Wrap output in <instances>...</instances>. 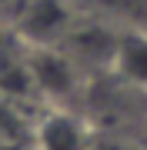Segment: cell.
Returning <instances> with one entry per match:
<instances>
[{
    "mask_svg": "<svg viewBox=\"0 0 147 150\" xmlns=\"http://www.w3.org/2000/svg\"><path fill=\"white\" fill-rule=\"evenodd\" d=\"M10 20L23 47H60L77 20V7L74 0H20Z\"/></svg>",
    "mask_w": 147,
    "mask_h": 150,
    "instance_id": "cell-1",
    "label": "cell"
},
{
    "mask_svg": "<svg viewBox=\"0 0 147 150\" xmlns=\"http://www.w3.org/2000/svg\"><path fill=\"white\" fill-rule=\"evenodd\" d=\"M30 80L37 97L50 100V107H67V100L80 90V67L60 47H27Z\"/></svg>",
    "mask_w": 147,
    "mask_h": 150,
    "instance_id": "cell-2",
    "label": "cell"
},
{
    "mask_svg": "<svg viewBox=\"0 0 147 150\" xmlns=\"http://www.w3.org/2000/svg\"><path fill=\"white\" fill-rule=\"evenodd\" d=\"M33 150H90V127L70 107H50L30 130Z\"/></svg>",
    "mask_w": 147,
    "mask_h": 150,
    "instance_id": "cell-3",
    "label": "cell"
},
{
    "mask_svg": "<svg viewBox=\"0 0 147 150\" xmlns=\"http://www.w3.org/2000/svg\"><path fill=\"white\" fill-rule=\"evenodd\" d=\"M114 74L124 83L147 90V30H120L114 50Z\"/></svg>",
    "mask_w": 147,
    "mask_h": 150,
    "instance_id": "cell-4",
    "label": "cell"
},
{
    "mask_svg": "<svg viewBox=\"0 0 147 150\" xmlns=\"http://www.w3.org/2000/svg\"><path fill=\"white\" fill-rule=\"evenodd\" d=\"M0 93L13 97V100H27L37 97L30 80V64H27V47L20 40H0Z\"/></svg>",
    "mask_w": 147,
    "mask_h": 150,
    "instance_id": "cell-5",
    "label": "cell"
},
{
    "mask_svg": "<svg viewBox=\"0 0 147 150\" xmlns=\"http://www.w3.org/2000/svg\"><path fill=\"white\" fill-rule=\"evenodd\" d=\"M77 10L117 23V30H147V0H74Z\"/></svg>",
    "mask_w": 147,
    "mask_h": 150,
    "instance_id": "cell-6",
    "label": "cell"
},
{
    "mask_svg": "<svg viewBox=\"0 0 147 150\" xmlns=\"http://www.w3.org/2000/svg\"><path fill=\"white\" fill-rule=\"evenodd\" d=\"M30 123L20 110V100L0 93V147H17L20 140L30 137Z\"/></svg>",
    "mask_w": 147,
    "mask_h": 150,
    "instance_id": "cell-7",
    "label": "cell"
},
{
    "mask_svg": "<svg viewBox=\"0 0 147 150\" xmlns=\"http://www.w3.org/2000/svg\"><path fill=\"white\" fill-rule=\"evenodd\" d=\"M17 4H20V0H0V10H7L13 17V10H17Z\"/></svg>",
    "mask_w": 147,
    "mask_h": 150,
    "instance_id": "cell-8",
    "label": "cell"
}]
</instances>
